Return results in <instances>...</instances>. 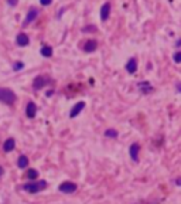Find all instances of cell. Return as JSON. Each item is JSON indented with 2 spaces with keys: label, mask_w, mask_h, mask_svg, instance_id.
<instances>
[{
  "label": "cell",
  "mask_w": 181,
  "mask_h": 204,
  "mask_svg": "<svg viewBox=\"0 0 181 204\" xmlns=\"http://www.w3.org/2000/svg\"><path fill=\"white\" fill-rule=\"evenodd\" d=\"M47 187V182L45 180H38V182H28L26 184H23V190L27 191V193H31V194H36V193H40L41 190H44Z\"/></svg>",
  "instance_id": "1"
},
{
  "label": "cell",
  "mask_w": 181,
  "mask_h": 204,
  "mask_svg": "<svg viewBox=\"0 0 181 204\" xmlns=\"http://www.w3.org/2000/svg\"><path fill=\"white\" fill-rule=\"evenodd\" d=\"M17 99L16 94L9 88H0V102H4L6 105H13Z\"/></svg>",
  "instance_id": "2"
},
{
  "label": "cell",
  "mask_w": 181,
  "mask_h": 204,
  "mask_svg": "<svg viewBox=\"0 0 181 204\" xmlns=\"http://www.w3.org/2000/svg\"><path fill=\"white\" fill-rule=\"evenodd\" d=\"M51 82V79L47 77H44V75H38V77L34 78V82H33V88L34 91H40L41 88H44L47 84H50Z\"/></svg>",
  "instance_id": "3"
},
{
  "label": "cell",
  "mask_w": 181,
  "mask_h": 204,
  "mask_svg": "<svg viewBox=\"0 0 181 204\" xmlns=\"http://www.w3.org/2000/svg\"><path fill=\"white\" fill-rule=\"evenodd\" d=\"M58 190L61 191V193H65V194H71V193H75L78 190V186L75 184V183L72 182H64L59 184Z\"/></svg>",
  "instance_id": "4"
},
{
  "label": "cell",
  "mask_w": 181,
  "mask_h": 204,
  "mask_svg": "<svg viewBox=\"0 0 181 204\" xmlns=\"http://www.w3.org/2000/svg\"><path fill=\"white\" fill-rule=\"evenodd\" d=\"M37 16H38V9L31 7L27 11V16H26V19H24V21H23V26H28L30 23L37 19Z\"/></svg>",
  "instance_id": "5"
},
{
  "label": "cell",
  "mask_w": 181,
  "mask_h": 204,
  "mask_svg": "<svg viewBox=\"0 0 181 204\" xmlns=\"http://www.w3.org/2000/svg\"><path fill=\"white\" fill-rule=\"evenodd\" d=\"M84 108H85V102H84V101H79V102H77V104L72 106V109H71L70 118H77V116L79 115L82 111H84Z\"/></svg>",
  "instance_id": "6"
},
{
  "label": "cell",
  "mask_w": 181,
  "mask_h": 204,
  "mask_svg": "<svg viewBox=\"0 0 181 204\" xmlns=\"http://www.w3.org/2000/svg\"><path fill=\"white\" fill-rule=\"evenodd\" d=\"M139 152H140V146H139V143H133V145H130L129 153H130V157H132L133 162H137V160H139Z\"/></svg>",
  "instance_id": "7"
},
{
  "label": "cell",
  "mask_w": 181,
  "mask_h": 204,
  "mask_svg": "<svg viewBox=\"0 0 181 204\" xmlns=\"http://www.w3.org/2000/svg\"><path fill=\"white\" fill-rule=\"evenodd\" d=\"M109 14H111V3H105L102 7H100V20L102 21H106L109 19Z\"/></svg>",
  "instance_id": "8"
},
{
  "label": "cell",
  "mask_w": 181,
  "mask_h": 204,
  "mask_svg": "<svg viewBox=\"0 0 181 204\" xmlns=\"http://www.w3.org/2000/svg\"><path fill=\"white\" fill-rule=\"evenodd\" d=\"M16 43H17V45H20V47H26V45H28L30 38H28V36H27V34L20 33V34H17Z\"/></svg>",
  "instance_id": "9"
},
{
  "label": "cell",
  "mask_w": 181,
  "mask_h": 204,
  "mask_svg": "<svg viewBox=\"0 0 181 204\" xmlns=\"http://www.w3.org/2000/svg\"><path fill=\"white\" fill-rule=\"evenodd\" d=\"M14 148H16V140L13 139V137H9V139H6V140H4V143H3V150H4L6 153L11 152V150H14Z\"/></svg>",
  "instance_id": "10"
},
{
  "label": "cell",
  "mask_w": 181,
  "mask_h": 204,
  "mask_svg": "<svg viewBox=\"0 0 181 204\" xmlns=\"http://www.w3.org/2000/svg\"><path fill=\"white\" fill-rule=\"evenodd\" d=\"M98 48V41L96 40H88L84 45V51L85 52H92Z\"/></svg>",
  "instance_id": "11"
},
{
  "label": "cell",
  "mask_w": 181,
  "mask_h": 204,
  "mask_svg": "<svg viewBox=\"0 0 181 204\" xmlns=\"http://www.w3.org/2000/svg\"><path fill=\"white\" fill-rule=\"evenodd\" d=\"M137 70V61L136 58H130L129 61H127V64H126V71L129 72V74H134Z\"/></svg>",
  "instance_id": "12"
},
{
  "label": "cell",
  "mask_w": 181,
  "mask_h": 204,
  "mask_svg": "<svg viewBox=\"0 0 181 204\" xmlns=\"http://www.w3.org/2000/svg\"><path fill=\"white\" fill-rule=\"evenodd\" d=\"M137 87H139V89H140L143 94H150V92H153V87L150 85V82H147V81L139 82V84H137Z\"/></svg>",
  "instance_id": "13"
},
{
  "label": "cell",
  "mask_w": 181,
  "mask_h": 204,
  "mask_svg": "<svg viewBox=\"0 0 181 204\" xmlns=\"http://www.w3.org/2000/svg\"><path fill=\"white\" fill-rule=\"evenodd\" d=\"M36 112H37V106H36V104L34 102H28L26 106V114L28 118H34L36 116Z\"/></svg>",
  "instance_id": "14"
},
{
  "label": "cell",
  "mask_w": 181,
  "mask_h": 204,
  "mask_svg": "<svg viewBox=\"0 0 181 204\" xmlns=\"http://www.w3.org/2000/svg\"><path fill=\"white\" fill-rule=\"evenodd\" d=\"M17 166L20 167V169H26L27 166H28V157L27 156H20L19 160H17Z\"/></svg>",
  "instance_id": "15"
},
{
  "label": "cell",
  "mask_w": 181,
  "mask_h": 204,
  "mask_svg": "<svg viewBox=\"0 0 181 204\" xmlns=\"http://www.w3.org/2000/svg\"><path fill=\"white\" fill-rule=\"evenodd\" d=\"M41 56L45 57V58H50V57H52V48L50 47V45H44L43 48H41Z\"/></svg>",
  "instance_id": "16"
},
{
  "label": "cell",
  "mask_w": 181,
  "mask_h": 204,
  "mask_svg": "<svg viewBox=\"0 0 181 204\" xmlns=\"http://www.w3.org/2000/svg\"><path fill=\"white\" fill-rule=\"evenodd\" d=\"M37 177H38V171L36 170V169H28V170H27V179H28V180L33 182V180H36Z\"/></svg>",
  "instance_id": "17"
},
{
  "label": "cell",
  "mask_w": 181,
  "mask_h": 204,
  "mask_svg": "<svg viewBox=\"0 0 181 204\" xmlns=\"http://www.w3.org/2000/svg\"><path fill=\"white\" fill-rule=\"evenodd\" d=\"M105 136L106 137H118V130L116 129H106L105 130Z\"/></svg>",
  "instance_id": "18"
},
{
  "label": "cell",
  "mask_w": 181,
  "mask_h": 204,
  "mask_svg": "<svg viewBox=\"0 0 181 204\" xmlns=\"http://www.w3.org/2000/svg\"><path fill=\"white\" fill-rule=\"evenodd\" d=\"M13 68H14V71H20L21 68H24V64H23L21 61H19V63H16L14 65H13Z\"/></svg>",
  "instance_id": "19"
},
{
  "label": "cell",
  "mask_w": 181,
  "mask_h": 204,
  "mask_svg": "<svg viewBox=\"0 0 181 204\" xmlns=\"http://www.w3.org/2000/svg\"><path fill=\"white\" fill-rule=\"evenodd\" d=\"M173 58H174V61H175V63H181V51L175 52Z\"/></svg>",
  "instance_id": "20"
},
{
  "label": "cell",
  "mask_w": 181,
  "mask_h": 204,
  "mask_svg": "<svg viewBox=\"0 0 181 204\" xmlns=\"http://www.w3.org/2000/svg\"><path fill=\"white\" fill-rule=\"evenodd\" d=\"M41 6H50V4L52 3V0H40Z\"/></svg>",
  "instance_id": "21"
},
{
  "label": "cell",
  "mask_w": 181,
  "mask_h": 204,
  "mask_svg": "<svg viewBox=\"0 0 181 204\" xmlns=\"http://www.w3.org/2000/svg\"><path fill=\"white\" fill-rule=\"evenodd\" d=\"M7 3L10 4V6H17V3H19V0H7Z\"/></svg>",
  "instance_id": "22"
},
{
  "label": "cell",
  "mask_w": 181,
  "mask_h": 204,
  "mask_svg": "<svg viewBox=\"0 0 181 204\" xmlns=\"http://www.w3.org/2000/svg\"><path fill=\"white\" fill-rule=\"evenodd\" d=\"M175 89H177L178 92H181V82H180V81H178L177 84H175Z\"/></svg>",
  "instance_id": "23"
},
{
  "label": "cell",
  "mask_w": 181,
  "mask_h": 204,
  "mask_svg": "<svg viewBox=\"0 0 181 204\" xmlns=\"http://www.w3.org/2000/svg\"><path fill=\"white\" fill-rule=\"evenodd\" d=\"M174 183H175V184H177V186H180V187H181V177L175 179V180H174Z\"/></svg>",
  "instance_id": "24"
},
{
  "label": "cell",
  "mask_w": 181,
  "mask_h": 204,
  "mask_svg": "<svg viewBox=\"0 0 181 204\" xmlns=\"http://www.w3.org/2000/svg\"><path fill=\"white\" fill-rule=\"evenodd\" d=\"M3 173H4V170H3V167L0 166V177H2V176H3Z\"/></svg>",
  "instance_id": "25"
},
{
  "label": "cell",
  "mask_w": 181,
  "mask_h": 204,
  "mask_svg": "<svg viewBox=\"0 0 181 204\" xmlns=\"http://www.w3.org/2000/svg\"><path fill=\"white\" fill-rule=\"evenodd\" d=\"M177 47H181V38L177 41Z\"/></svg>",
  "instance_id": "26"
}]
</instances>
